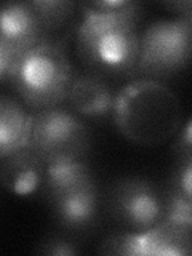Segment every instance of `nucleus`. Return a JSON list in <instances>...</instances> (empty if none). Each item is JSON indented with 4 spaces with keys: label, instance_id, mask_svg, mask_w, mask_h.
Returning a JSON list of instances; mask_svg holds the SVG:
<instances>
[{
    "label": "nucleus",
    "instance_id": "obj_1",
    "mask_svg": "<svg viewBox=\"0 0 192 256\" xmlns=\"http://www.w3.org/2000/svg\"><path fill=\"white\" fill-rule=\"evenodd\" d=\"M112 120L128 141L158 146L174 138L182 126L181 102L157 80H134L117 93Z\"/></svg>",
    "mask_w": 192,
    "mask_h": 256
},
{
    "label": "nucleus",
    "instance_id": "obj_2",
    "mask_svg": "<svg viewBox=\"0 0 192 256\" xmlns=\"http://www.w3.org/2000/svg\"><path fill=\"white\" fill-rule=\"evenodd\" d=\"M140 24L114 16L82 13L76 30V48L85 70L112 82L136 77Z\"/></svg>",
    "mask_w": 192,
    "mask_h": 256
},
{
    "label": "nucleus",
    "instance_id": "obj_3",
    "mask_svg": "<svg viewBox=\"0 0 192 256\" xmlns=\"http://www.w3.org/2000/svg\"><path fill=\"white\" fill-rule=\"evenodd\" d=\"M72 76L68 46L42 44L21 54L10 85L21 101L37 112L66 102Z\"/></svg>",
    "mask_w": 192,
    "mask_h": 256
},
{
    "label": "nucleus",
    "instance_id": "obj_4",
    "mask_svg": "<svg viewBox=\"0 0 192 256\" xmlns=\"http://www.w3.org/2000/svg\"><path fill=\"white\" fill-rule=\"evenodd\" d=\"M92 132L85 120L62 104L30 116L28 148L45 164L86 158L92 150Z\"/></svg>",
    "mask_w": 192,
    "mask_h": 256
},
{
    "label": "nucleus",
    "instance_id": "obj_5",
    "mask_svg": "<svg viewBox=\"0 0 192 256\" xmlns=\"http://www.w3.org/2000/svg\"><path fill=\"white\" fill-rule=\"evenodd\" d=\"M192 18L160 20L140 36L136 77L172 78L188 68L190 60Z\"/></svg>",
    "mask_w": 192,
    "mask_h": 256
},
{
    "label": "nucleus",
    "instance_id": "obj_6",
    "mask_svg": "<svg viewBox=\"0 0 192 256\" xmlns=\"http://www.w3.org/2000/svg\"><path fill=\"white\" fill-rule=\"evenodd\" d=\"M104 210L124 232L144 234L158 226L165 212V188L142 176H125L110 184Z\"/></svg>",
    "mask_w": 192,
    "mask_h": 256
},
{
    "label": "nucleus",
    "instance_id": "obj_7",
    "mask_svg": "<svg viewBox=\"0 0 192 256\" xmlns=\"http://www.w3.org/2000/svg\"><path fill=\"white\" fill-rule=\"evenodd\" d=\"M46 204L58 228L77 238L92 236L100 226L102 202L96 182L52 198Z\"/></svg>",
    "mask_w": 192,
    "mask_h": 256
},
{
    "label": "nucleus",
    "instance_id": "obj_8",
    "mask_svg": "<svg viewBox=\"0 0 192 256\" xmlns=\"http://www.w3.org/2000/svg\"><path fill=\"white\" fill-rule=\"evenodd\" d=\"M117 93L112 80L85 70L72 76L66 102L80 118L101 124L112 118Z\"/></svg>",
    "mask_w": 192,
    "mask_h": 256
},
{
    "label": "nucleus",
    "instance_id": "obj_9",
    "mask_svg": "<svg viewBox=\"0 0 192 256\" xmlns=\"http://www.w3.org/2000/svg\"><path fill=\"white\" fill-rule=\"evenodd\" d=\"M0 37L22 53L45 44L44 28L32 0L0 4Z\"/></svg>",
    "mask_w": 192,
    "mask_h": 256
},
{
    "label": "nucleus",
    "instance_id": "obj_10",
    "mask_svg": "<svg viewBox=\"0 0 192 256\" xmlns=\"http://www.w3.org/2000/svg\"><path fill=\"white\" fill-rule=\"evenodd\" d=\"M0 168L2 186L13 196L30 197L42 192L45 162L34 150L24 146L4 158Z\"/></svg>",
    "mask_w": 192,
    "mask_h": 256
},
{
    "label": "nucleus",
    "instance_id": "obj_11",
    "mask_svg": "<svg viewBox=\"0 0 192 256\" xmlns=\"http://www.w3.org/2000/svg\"><path fill=\"white\" fill-rule=\"evenodd\" d=\"M44 28L45 44L68 46L80 24V8L70 0H32Z\"/></svg>",
    "mask_w": 192,
    "mask_h": 256
},
{
    "label": "nucleus",
    "instance_id": "obj_12",
    "mask_svg": "<svg viewBox=\"0 0 192 256\" xmlns=\"http://www.w3.org/2000/svg\"><path fill=\"white\" fill-rule=\"evenodd\" d=\"M93 182H96V178L86 158L56 160L45 164L44 186L40 196L48 202L72 190L90 186Z\"/></svg>",
    "mask_w": 192,
    "mask_h": 256
},
{
    "label": "nucleus",
    "instance_id": "obj_13",
    "mask_svg": "<svg viewBox=\"0 0 192 256\" xmlns=\"http://www.w3.org/2000/svg\"><path fill=\"white\" fill-rule=\"evenodd\" d=\"M29 120L30 116L18 101L0 94V158L28 146Z\"/></svg>",
    "mask_w": 192,
    "mask_h": 256
},
{
    "label": "nucleus",
    "instance_id": "obj_14",
    "mask_svg": "<svg viewBox=\"0 0 192 256\" xmlns=\"http://www.w3.org/2000/svg\"><path fill=\"white\" fill-rule=\"evenodd\" d=\"M144 256H188L192 252L190 229L160 222L144 232Z\"/></svg>",
    "mask_w": 192,
    "mask_h": 256
},
{
    "label": "nucleus",
    "instance_id": "obj_15",
    "mask_svg": "<svg viewBox=\"0 0 192 256\" xmlns=\"http://www.w3.org/2000/svg\"><path fill=\"white\" fill-rule=\"evenodd\" d=\"M80 13H96L114 16V18L130 20L133 22H141L144 14V6L134 0H96V2H80Z\"/></svg>",
    "mask_w": 192,
    "mask_h": 256
},
{
    "label": "nucleus",
    "instance_id": "obj_16",
    "mask_svg": "<svg viewBox=\"0 0 192 256\" xmlns=\"http://www.w3.org/2000/svg\"><path fill=\"white\" fill-rule=\"evenodd\" d=\"M162 222L181 229H190L192 200L184 198L165 188V212Z\"/></svg>",
    "mask_w": 192,
    "mask_h": 256
},
{
    "label": "nucleus",
    "instance_id": "obj_17",
    "mask_svg": "<svg viewBox=\"0 0 192 256\" xmlns=\"http://www.w3.org/2000/svg\"><path fill=\"white\" fill-rule=\"evenodd\" d=\"M98 253L102 254H128V256H144V236L142 234H132V232H122L108 237Z\"/></svg>",
    "mask_w": 192,
    "mask_h": 256
},
{
    "label": "nucleus",
    "instance_id": "obj_18",
    "mask_svg": "<svg viewBox=\"0 0 192 256\" xmlns=\"http://www.w3.org/2000/svg\"><path fill=\"white\" fill-rule=\"evenodd\" d=\"M37 253L40 254H56V256H69L80 254L82 248L78 245V238L68 234V232H53L48 234L37 246Z\"/></svg>",
    "mask_w": 192,
    "mask_h": 256
},
{
    "label": "nucleus",
    "instance_id": "obj_19",
    "mask_svg": "<svg viewBox=\"0 0 192 256\" xmlns=\"http://www.w3.org/2000/svg\"><path fill=\"white\" fill-rule=\"evenodd\" d=\"M190 178H192V157H176V164L170 174V180H168L166 189L184 198L192 200Z\"/></svg>",
    "mask_w": 192,
    "mask_h": 256
},
{
    "label": "nucleus",
    "instance_id": "obj_20",
    "mask_svg": "<svg viewBox=\"0 0 192 256\" xmlns=\"http://www.w3.org/2000/svg\"><path fill=\"white\" fill-rule=\"evenodd\" d=\"M22 52L0 37V84H10L12 74Z\"/></svg>",
    "mask_w": 192,
    "mask_h": 256
},
{
    "label": "nucleus",
    "instance_id": "obj_21",
    "mask_svg": "<svg viewBox=\"0 0 192 256\" xmlns=\"http://www.w3.org/2000/svg\"><path fill=\"white\" fill-rule=\"evenodd\" d=\"M190 120H188L186 125L182 126V132L180 130L178 140L174 141L173 152L176 157H192V141H190Z\"/></svg>",
    "mask_w": 192,
    "mask_h": 256
},
{
    "label": "nucleus",
    "instance_id": "obj_22",
    "mask_svg": "<svg viewBox=\"0 0 192 256\" xmlns=\"http://www.w3.org/2000/svg\"><path fill=\"white\" fill-rule=\"evenodd\" d=\"M164 6L170 12L180 14V18H192V4L190 0H173V2H164Z\"/></svg>",
    "mask_w": 192,
    "mask_h": 256
}]
</instances>
